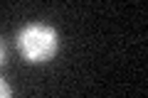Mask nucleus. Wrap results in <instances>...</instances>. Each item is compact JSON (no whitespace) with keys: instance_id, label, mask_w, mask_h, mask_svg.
I'll return each instance as SVG.
<instances>
[{"instance_id":"nucleus-1","label":"nucleus","mask_w":148,"mask_h":98,"mask_svg":"<svg viewBox=\"0 0 148 98\" xmlns=\"http://www.w3.org/2000/svg\"><path fill=\"white\" fill-rule=\"evenodd\" d=\"M17 49L30 64H45L57 54L59 34L52 25L30 22L17 32Z\"/></svg>"},{"instance_id":"nucleus-2","label":"nucleus","mask_w":148,"mask_h":98,"mask_svg":"<svg viewBox=\"0 0 148 98\" xmlns=\"http://www.w3.org/2000/svg\"><path fill=\"white\" fill-rule=\"evenodd\" d=\"M0 98H12V91H10L5 78H0Z\"/></svg>"},{"instance_id":"nucleus-3","label":"nucleus","mask_w":148,"mask_h":98,"mask_svg":"<svg viewBox=\"0 0 148 98\" xmlns=\"http://www.w3.org/2000/svg\"><path fill=\"white\" fill-rule=\"evenodd\" d=\"M5 42H3V39H0V66H3V64H5Z\"/></svg>"}]
</instances>
